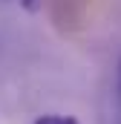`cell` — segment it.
Listing matches in <instances>:
<instances>
[{"label": "cell", "mask_w": 121, "mask_h": 124, "mask_svg": "<svg viewBox=\"0 0 121 124\" xmlns=\"http://www.w3.org/2000/svg\"><path fill=\"white\" fill-rule=\"evenodd\" d=\"M35 124H81L75 116H60V113H46L40 118H35Z\"/></svg>", "instance_id": "cell-1"}, {"label": "cell", "mask_w": 121, "mask_h": 124, "mask_svg": "<svg viewBox=\"0 0 121 124\" xmlns=\"http://www.w3.org/2000/svg\"><path fill=\"white\" fill-rule=\"evenodd\" d=\"M20 6H23L26 12H40V9H43V0H20Z\"/></svg>", "instance_id": "cell-2"}, {"label": "cell", "mask_w": 121, "mask_h": 124, "mask_svg": "<svg viewBox=\"0 0 121 124\" xmlns=\"http://www.w3.org/2000/svg\"><path fill=\"white\" fill-rule=\"evenodd\" d=\"M118 90H121V63H118Z\"/></svg>", "instance_id": "cell-3"}]
</instances>
